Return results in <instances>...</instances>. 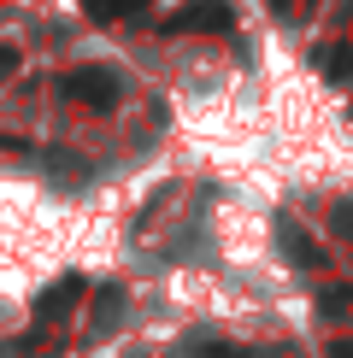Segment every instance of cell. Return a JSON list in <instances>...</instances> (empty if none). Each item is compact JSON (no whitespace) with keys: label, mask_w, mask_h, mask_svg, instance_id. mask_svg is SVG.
Masks as SVG:
<instances>
[{"label":"cell","mask_w":353,"mask_h":358,"mask_svg":"<svg viewBox=\"0 0 353 358\" xmlns=\"http://www.w3.org/2000/svg\"><path fill=\"white\" fill-rule=\"evenodd\" d=\"M59 88H65V94H77L83 106H112V100H118V77H112L106 65H83V71H71Z\"/></svg>","instance_id":"obj_1"},{"label":"cell","mask_w":353,"mask_h":358,"mask_svg":"<svg viewBox=\"0 0 353 358\" xmlns=\"http://www.w3.org/2000/svg\"><path fill=\"white\" fill-rule=\"evenodd\" d=\"M235 24V12L224 6V0H200V6H183V12H171L165 29L176 36V29H230Z\"/></svg>","instance_id":"obj_2"},{"label":"cell","mask_w":353,"mask_h":358,"mask_svg":"<svg viewBox=\"0 0 353 358\" xmlns=\"http://www.w3.org/2000/svg\"><path fill=\"white\" fill-rule=\"evenodd\" d=\"M283 252H289L294 264H306V271H318V264H324V252H318L312 241H306V235L294 229V223H283Z\"/></svg>","instance_id":"obj_3"},{"label":"cell","mask_w":353,"mask_h":358,"mask_svg":"<svg viewBox=\"0 0 353 358\" xmlns=\"http://www.w3.org/2000/svg\"><path fill=\"white\" fill-rule=\"evenodd\" d=\"M136 6H141V0H88V18L106 24V18H124V12H136Z\"/></svg>","instance_id":"obj_4"},{"label":"cell","mask_w":353,"mask_h":358,"mask_svg":"<svg viewBox=\"0 0 353 358\" xmlns=\"http://www.w3.org/2000/svg\"><path fill=\"white\" fill-rule=\"evenodd\" d=\"M318 71H324L330 83H342L347 71H353V53H324V59H318Z\"/></svg>","instance_id":"obj_5"},{"label":"cell","mask_w":353,"mask_h":358,"mask_svg":"<svg viewBox=\"0 0 353 358\" xmlns=\"http://www.w3.org/2000/svg\"><path fill=\"white\" fill-rule=\"evenodd\" d=\"M330 229H335V235H347V241H353V200H342V206L330 212Z\"/></svg>","instance_id":"obj_6"},{"label":"cell","mask_w":353,"mask_h":358,"mask_svg":"<svg viewBox=\"0 0 353 358\" xmlns=\"http://www.w3.org/2000/svg\"><path fill=\"white\" fill-rule=\"evenodd\" d=\"M353 306V288H342V294H324V311H330V317H335V311H347Z\"/></svg>","instance_id":"obj_7"},{"label":"cell","mask_w":353,"mask_h":358,"mask_svg":"<svg viewBox=\"0 0 353 358\" xmlns=\"http://www.w3.org/2000/svg\"><path fill=\"white\" fill-rule=\"evenodd\" d=\"M330 358H353V347H342V341H335V347H330Z\"/></svg>","instance_id":"obj_8"},{"label":"cell","mask_w":353,"mask_h":358,"mask_svg":"<svg viewBox=\"0 0 353 358\" xmlns=\"http://www.w3.org/2000/svg\"><path fill=\"white\" fill-rule=\"evenodd\" d=\"M289 6H294V0H271V12H289Z\"/></svg>","instance_id":"obj_9"}]
</instances>
